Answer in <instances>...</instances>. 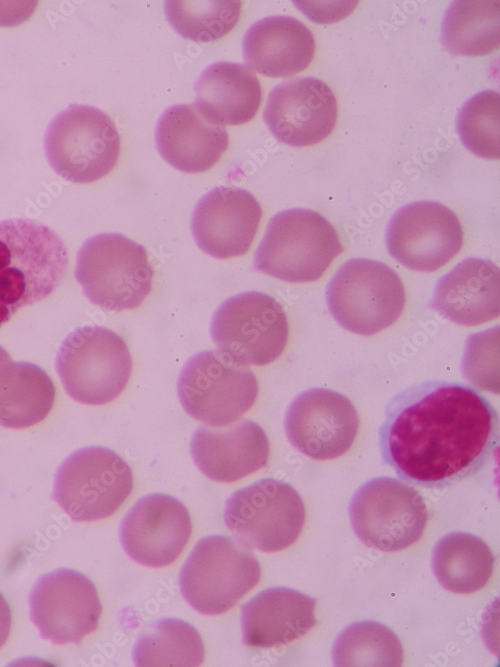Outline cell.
Returning a JSON list of instances; mask_svg holds the SVG:
<instances>
[{"label":"cell","instance_id":"1","mask_svg":"<svg viewBox=\"0 0 500 667\" xmlns=\"http://www.w3.org/2000/svg\"><path fill=\"white\" fill-rule=\"evenodd\" d=\"M385 461L414 484L440 488L478 471L499 441V417L465 384L427 381L398 393L379 432Z\"/></svg>","mask_w":500,"mask_h":667},{"label":"cell","instance_id":"2","mask_svg":"<svg viewBox=\"0 0 500 667\" xmlns=\"http://www.w3.org/2000/svg\"><path fill=\"white\" fill-rule=\"evenodd\" d=\"M68 265L62 239L47 226L23 218L0 222V326L21 307L50 295Z\"/></svg>","mask_w":500,"mask_h":667},{"label":"cell","instance_id":"3","mask_svg":"<svg viewBox=\"0 0 500 667\" xmlns=\"http://www.w3.org/2000/svg\"><path fill=\"white\" fill-rule=\"evenodd\" d=\"M342 251L335 228L321 214L286 209L270 219L253 266L287 282H310L319 279Z\"/></svg>","mask_w":500,"mask_h":667},{"label":"cell","instance_id":"4","mask_svg":"<svg viewBox=\"0 0 500 667\" xmlns=\"http://www.w3.org/2000/svg\"><path fill=\"white\" fill-rule=\"evenodd\" d=\"M75 277L93 304L118 312L143 303L152 289L153 268L144 246L119 233H101L81 246Z\"/></svg>","mask_w":500,"mask_h":667},{"label":"cell","instance_id":"5","mask_svg":"<svg viewBox=\"0 0 500 667\" xmlns=\"http://www.w3.org/2000/svg\"><path fill=\"white\" fill-rule=\"evenodd\" d=\"M261 577L256 556L241 541L224 535L200 539L183 564L179 586L198 612L222 614L255 587Z\"/></svg>","mask_w":500,"mask_h":667},{"label":"cell","instance_id":"6","mask_svg":"<svg viewBox=\"0 0 500 667\" xmlns=\"http://www.w3.org/2000/svg\"><path fill=\"white\" fill-rule=\"evenodd\" d=\"M132 357L124 339L112 330L86 325L61 343L56 370L67 394L87 405H104L125 389Z\"/></svg>","mask_w":500,"mask_h":667},{"label":"cell","instance_id":"7","mask_svg":"<svg viewBox=\"0 0 500 667\" xmlns=\"http://www.w3.org/2000/svg\"><path fill=\"white\" fill-rule=\"evenodd\" d=\"M44 150L52 169L73 183H91L116 165L120 137L113 120L88 105L73 104L59 112L44 135Z\"/></svg>","mask_w":500,"mask_h":667},{"label":"cell","instance_id":"8","mask_svg":"<svg viewBox=\"0 0 500 667\" xmlns=\"http://www.w3.org/2000/svg\"><path fill=\"white\" fill-rule=\"evenodd\" d=\"M329 311L343 328L374 335L395 323L405 305L399 275L389 266L366 258L345 262L326 288Z\"/></svg>","mask_w":500,"mask_h":667},{"label":"cell","instance_id":"9","mask_svg":"<svg viewBox=\"0 0 500 667\" xmlns=\"http://www.w3.org/2000/svg\"><path fill=\"white\" fill-rule=\"evenodd\" d=\"M133 489L130 466L113 450L101 446L78 449L59 467L53 498L76 521L106 518Z\"/></svg>","mask_w":500,"mask_h":667},{"label":"cell","instance_id":"10","mask_svg":"<svg viewBox=\"0 0 500 667\" xmlns=\"http://www.w3.org/2000/svg\"><path fill=\"white\" fill-rule=\"evenodd\" d=\"M177 391L190 416L221 427L234 423L252 407L258 382L252 370L220 351H202L184 364Z\"/></svg>","mask_w":500,"mask_h":667},{"label":"cell","instance_id":"11","mask_svg":"<svg viewBox=\"0 0 500 667\" xmlns=\"http://www.w3.org/2000/svg\"><path fill=\"white\" fill-rule=\"evenodd\" d=\"M211 337L218 351L241 365H267L284 351L288 320L272 296L249 291L229 297L213 314Z\"/></svg>","mask_w":500,"mask_h":667},{"label":"cell","instance_id":"12","mask_svg":"<svg viewBox=\"0 0 500 667\" xmlns=\"http://www.w3.org/2000/svg\"><path fill=\"white\" fill-rule=\"evenodd\" d=\"M305 515L304 502L291 485L266 478L229 496L224 522L247 547L277 552L297 540Z\"/></svg>","mask_w":500,"mask_h":667},{"label":"cell","instance_id":"13","mask_svg":"<svg viewBox=\"0 0 500 667\" xmlns=\"http://www.w3.org/2000/svg\"><path fill=\"white\" fill-rule=\"evenodd\" d=\"M349 515L357 537L365 545L386 552L418 541L428 521L420 492L391 477L364 483L351 499Z\"/></svg>","mask_w":500,"mask_h":667},{"label":"cell","instance_id":"14","mask_svg":"<svg viewBox=\"0 0 500 667\" xmlns=\"http://www.w3.org/2000/svg\"><path fill=\"white\" fill-rule=\"evenodd\" d=\"M29 606L41 637L54 644H79L97 629L102 612L94 583L67 568L39 578L30 592Z\"/></svg>","mask_w":500,"mask_h":667},{"label":"cell","instance_id":"15","mask_svg":"<svg viewBox=\"0 0 500 667\" xmlns=\"http://www.w3.org/2000/svg\"><path fill=\"white\" fill-rule=\"evenodd\" d=\"M390 255L403 266L433 272L461 249L463 230L456 214L435 201H416L399 208L386 229Z\"/></svg>","mask_w":500,"mask_h":667},{"label":"cell","instance_id":"16","mask_svg":"<svg viewBox=\"0 0 500 667\" xmlns=\"http://www.w3.org/2000/svg\"><path fill=\"white\" fill-rule=\"evenodd\" d=\"M284 428L289 442L299 452L316 460H329L351 448L359 417L349 398L331 389L315 387L291 402Z\"/></svg>","mask_w":500,"mask_h":667},{"label":"cell","instance_id":"17","mask_svg":"<svg viewBox=\"0 0 500 667\" xmlns=\"http://www.w3.org/2000/svg\"><path fill=\"white\" fill-rule=\"evenodd\" d=\"M192 532L189 511L163 493L141 497L125 514L120 541L126 554L148 567H164L182 553Z\"/></svg>","mask_w":500,"mask_h":667},{"label":"cell","instance_id":"18","mask_svg":"<svg viewBox=\"0 0 500 667\" xmlns=\"http://www.w3.org/2000/svg\"><path fill=\"white\" fill-rule=\"evenodd\" d=\"M337 101L331 88L314 77H296L275 86L263 120L280 142L295 147L316 144L334 129Z\"/></svg>","mask_w":500,"mask_h":667},{"label":"cell","instance_id":"19","mask_svg":"<svg viewBox=\"0 0 500 667\" xmlns=\"http://www.w3.org/2000/svg\"><path fill=\"white\" fill-rule=\"evenodd\" d=\"M261 216L262 208L250 192L219 186L196 203L192 234L200 249L214 258L241 256L249 250Z\"/></svg>","mask_w":500,"mask_h":667},{"label":"cell","instance_id":"20","mask_svg":"<svg viewBox=\"0 0 500 667\" xmlns=\"http://www.w3.org/2000/svg\"><path fill=\"white\" fill-rule=\"evenodd\" d=\"M156 148L174 168L186 173L214 166L229 144L226 128L205 117L194 104L170 106L158 119Z\"/></svg>","mask_w":500,"mask_h":667},{"label":"cell","instance_id":"21","mask_svg":"<svg viewBox=\"0 0 500 667\" xmlns=\"http://www.w3.org/2000/svg\"><path fill=\"white\" fill-rule=\"evenodd\" d=\"M190 451L198 469L218 482H234L267 464L270 445L263 428L242 420L226 429L198 428Z\"/></svg>","mask_w":500,"mask_h":667},{"label":"cell","instance_id":"22","mask_svg":"<svg viewBox=\"0 0 500 667\" xmlns=\"http://www.w3.org/2000/svg\"><path fill=\"white\" fill-rule=\"evenodd\" d=\"M499 294L498 266L491 260L468 257L440 278L431 306L454 323L476 326L499 316Z\"/></svg>","mask_w":500,"mask_h":667},{"label":"cell","instance_id":"23","mask_svg":"<svg viewBox=\"0 0 500 667\" xmlns=\"http://www.w3.org/2000/svg\"><path fill=\"white\" fill-rule=\"evenodd\" d=\"M316 600L288 587L265 589L241 607L243 642L268 648L290 643L316 624Z\"/></svg>","mask_w":500,"mask_h":667},{"label":"cell","instance_id":"24","mask_svg":"<svg viewBox=\"0 0 500 667\" xmlns=\"http://www.w3.org/2000/svg\"><path fill=\"white\" fill-rule=\"evenodd\" d=\"M315 52L312 32L296 18L276 15L258 20L246 31L242 53L255 72L286 77L308 67Z\"/></svg>","mask_w":500,"mask_h":667},{"label":"cell","instance_id":"25","mask_svg":"<svg viewBox=\"0 0 500 667\" xmlns=\"http://www.w3.org/2000/svg\"><path fill=\"white\" fill-rule=\"evenodd\" d=\"M261 98L258 78L239 63H213L202 71L195 84L194 105L205 117L222 126L250 121Z\"/></svg>","mask_w":500,"mask_h":667},{"label":"cell","instance_id":"26","mask_svg":"<svg viewBox=\"0 0 500 667\" xmlns=\"http://www.w3.org/2000/svg\"><path fill=\"white\" fill-rule=\"evenodd\" d=\"M54 400V384L39 366L12 359L0 365V425H35L46 418Z\"/></svg>","mask_w":500,"mask_h":667},{"label":"cell","instance_id":"27","mask_svg":"<svg viewBox=\"0 0 500 667\" xmlns=\"http://www.w3.org/2000/svg\"><path fill=\"white\" fill-rule=\"evenodd\" d=\"M492 550L480 537L466 532L443 536L434 546L433 572L440 584L454 593L482 589L494 568Z\"/></svg>","mask_w":500,"mask_h":667},{"label":"cell","instance_id":"28","mask_svg":"<svg viewBox=\"0 0 500 667\" xmlns=\"http://www.w3.org/2000/svg\"><path fill=\"white\" fill-rule=\"evenodd\" d=\"M448 51L462 56H482L500 42V6L492 0H457L448 6L441 29Z\"/></svg>","mask_w":500,"mask_h":667},{"label":"cell","instance_id":"29","mask_svg":"<svg viewBox=\"0 0 500 667\" xmlns=\"http://www.w3.org/2000/svg\"><path fill=\"white\" fill-rule=\"evenodd\" d=\"M132 656L141 667H195L204 661L205 648L194 626L177 618H163L138 638Z\"/></svg>","mask_w":500,"mask_h":667},{"label":"cell","instance_id":"30","mask_svg":"<svg viewBox=\"0 0 500 667\" xmlns=\"http://www.w3.org/2000/svg\"><path fill=\"white\" fill-rule=\"evenodd\" d=\"M335 666L397 667L403 662V649L396 634L375 621L348 625L336 638L332 650Z\"/></svg>","mask_w":500,"mask_h":667},{"label":"cell","instance_id":"31","mask_svg":"<svg viewBox=\"0 0 500 667\" xmlns=\"http://www.w3.org/2000/svg\"><path fill=\"white\" fill-rule=\"evenodd\" d=\"M240 1H166L165 15L184 38L210 42L221 38L236 25Z\"/></svg>","mask_w":500,"mask_h":667},{"label":"cell","instance_id":"32","mask_svg":"<svg viewBox=\"0 0 500 667\" xmlns=\"http://www.w3.org/2000/svg\"><path fill=\"white\" fill-rule=\"evenodd\" d=\"M500 95L494 90L468 99L457 115V133L463 145L486 159L500 156Z\"/></svg>","mask_w":500,"mask_h":667},{"label":"cell","instance_id":"33","mask_svg":"<svg viewBox=\"0 0 500 667\" xmlns=\"http://www.w3.org/2000/svg\"><path fill=\"white\" fill-rule=\"evenodd\" d=\"M463 372L476 386L499 392V327L469 337Z\"/></svg>","mask_w":500,"mask_h":667},{"label":"cell","instance_id":"34","mask_svg":"<svg viewBox=\"0 0 500 667\" xmlns=\"http://www.w3.org/2000/svg\"><path fill=\"white\" fill-rule=\"evenodd\" d=\"M11 629V610L5 597L0 593V647L8 639Z\"/></svg>","mask_w":500,"mask_h":667},{"label":"cell","instance_id":"35","mask_svg":"<svg viewBox=\"0 0 500 667\" xmlns=\"http://www.w3.org/2000/svg\"><path fill=\"white\" fill-rule=\"evenodd\" d=\"M9 360H11L10 355L8 354V352L2 346H0V365H2L3 363H5Z\"/></svg>","mask_w":500,"mask_h":667}]
</instances>
